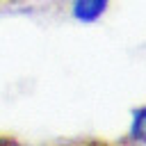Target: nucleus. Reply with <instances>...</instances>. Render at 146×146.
Masks as SVG:
<instances>
[{
    "instance_id": "f257e3e1",
    "label": "nucleus",
    "mask_w": 146,
    "mask_h": 146,
    "mask_svg": "<svg viewBox=\"0 0 146 146\" xmlns=\"http://www.w3.org/2000/svg\"><path fill=\"white\" fill-rule=\"evenodd\" d=\"M105 2L107 0H78L75 2V14L82 21H91L105 9Z\"/></svg>"
},
{
    "instance_id": "f03ea898",
    "label": "nucleus",
    "mask_w": 146,
    "mask_h": 146,
    "mask_svg": "<svg viewBox=\"0 0 146 146\" xmlns=\"http://www.w3.org/2000/svg\"><path fill=\"white\" fill-rule=\"evenodd\" d=\"M130 141H146V107H139L135 112L132 130H130Z\"/></svg>"
},
{
    "instance_id": "20e7f679",
    "label": "nucleus",
    "mask_w": 146,
    "mask_h": 146,
    "mask_svg": "<svg viewBox=\"0 0 146 146\" xmlns=\"http://www.w3.org/2000/svg\"><path fill=\"white\" fill-rule=\"evenodd\" d=\"M0 146H27V144L11 132H0Z\"/></svg>"
},
{
    "instance_id": "7ed1b4c3",
    "label": "nucleus",
    "mask_w": 146,
    "mask_h": 146,
    "mask_svg": "<svg viewBox=\"0 0 146 146\" xmlns=\"http://www.w3.org/2000/svg\"><path fill=\"white\" fill-rule=\"evenodd\" d=\"M57 146H121V144H114V141H105V139H75V141L57 144Z\"/></svg>"
}]
</instances>
